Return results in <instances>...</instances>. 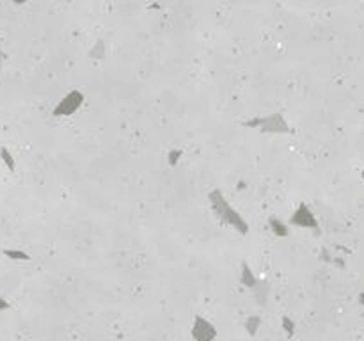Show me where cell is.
Listing matches in <instances>:
<instances>
[{"instance_id": "cell-1", "label": "cell", "mask_w": 364, "mask_h": 341, "mask_svg": "<svg viewBox=\"0 0 364 341\" xmlns=\"http://www.w3.org/2000/svg\"><path fill=\"white\" fill-rule=\"evenodd\" d=\"M208 199H210V205H212L213 213H215L217 219H219L222 224L233 227V229L238 231L240 234L249 233V222L242 217L240 213H238L233 206L229 205L228 199L224 197V194H222L220 188H215V190L210 192V194H208Z\"/></svg>"}, {"instance_id": "cell-2", "label": "cell", "mask_w": 364, "mask_h": 341, "mask_svg": "<svg viewBox=\"0 0 364 341\" xmlns=\"http://www.w3.org/2000/svg\"><path fill=\"white\" fill-rule=\"evenodd\" d=\"M245 128H256L261 133H274V135H286L292 132L288 121L281 112H272L267 115H258V117H250L243 121Z\"/></svg>"}, {"instance_id": "cell-3", "label": "cell", "mask_w": 364, "mask_h": 341, "mask_svg": "<svg viewBox=\"0 0 364 341\" xmlns=\"http://www.w3.org/2000/svg\"><path fill=\"white\" fill-rule=\"evenodd\" d=\"M84 100H85L84 93H80L78 89L69 91V93L64 94L62 98H61V102L54 107L52 114H54L55 117H68V115H73L82 105H84Z\"/></svg>"}, {"instance_id": "cell-4", "label": "cell", "mask_w": 364, "mask_h": 341, "mask_svg": "<svg viewBox=\"0 0 364 341\" xmlns=\"http://www.w3.org/2000/svg\"><path fill=\"white\" fill-rule=\"evenodd\" d=\"M290 226L318 231V226H320V224H318V219L314 217L313 210L305 205V203H301V205L297 206L295 212L292 213V217H290Z\"/></svg>"}, {"instance_id": "cell-5", "label": "cell", "mask_w": 364, "mask_h": 341, "mask_svg": "<svg viewBox=\"0 0 364 341\" xmlns=\"http://www.w3.org/2000/svg\"><path fill=\"white\" fill-rule=\"evenodd\" d=\"M190 334L195 341H212L217 338V329L210 320H206L204 316L197 315L194 318V324H192V333Z\"/></svg>"}, {"instance_id": "cell-6", "label": "cell", "mask_w": 364, "mask_h": 341, "mask_svg": "<svg viewBox=\"0 0 364 341\" xmlns=\"http://www.w3.org/2000/svg\"><path fill=\"white\" fill-rule=\"evenodd\" d=\"M270 290H272V286L268 281H258L250 291L254 293L256 302H258L259 306H265V304L268 302V297H270Z\"/></svg>"}, {"instance_id": "cell-7", "label": "cell", "mask_w": 364, "mask_h": 341, "mask_svg": "<svg viewBox=\"0 0 364 341\" xmlns=\"http://www.w3.org/2000/svg\"><path fill=\"white\" fill-rule=\"evenodd\" d=\"M256 283H258V279H256V276L252 274V270H250L249 263H247V261H242V265H240V284L245 286L247 290H252Z\"/></svg>"}, {"instance_id": "cell-8", "label": "cell", "mask_w": 364, "mask_h": 341, "mask_svg": "<svg viewBox=\"0 0 364 341\" xmlns=\"http://www.w3.org/2000/svg\"><path fill=\"white\" fill-rule=\"evenodd\" d=\"M268 227H270V231L275 234V236H279V238H286L290 234V227L286 222H283L279 217H275V215H272L270 219H268Z\"/></svg>"}, {"instance_id": "cell-9", "label": "cell", "mask_w": 364, "mask_h": 341, "mask_svg": "<svg viewBox=\"0 0 364 341\" xmlns=\"http://www.w3.org/2000/svg\"><path fill=\"white\" fill-rule=\"evenodd\" d=\"M243 327H245V331H247V334H249V336H256V334H258V331H259V327H261V316H258V315L247 316Z\"/></svg>"}, {"instance_id": "cell-10", "label": "cell", "mask_w": 364, "mask_h": 341, "mask_svg": "<svg viewBox=\"0 0 364 341\" xmlns=\"http://www.w3.org/2000/svg\"><path fill=\"white\" fill-rule=\"evenodd\" d=\"M105 56H107V45L102 41V39H98V41L93 45V48H91L89 57H93V59H103Z\"/></svg>"}, {"instance_id": "cell-11", "label": "cell", "mask_w": 364, "mask_h": 341, "mask_svg": "<svg viewBox=\"0 0 364 341\" xmlns=\"http://www.w3.org/2000/svg\"><path fill=\"white\" fill-rule=\"evenodd\" d=\"M281 327L284 329V333L288 334V336H293V333H295V320H292L288 315H284L281 318Z\"/></svg>"}, {"instance_id": "cell-12", "label": "cell", "mask_w": 364, "mask_h": 341, "mask_svg": "<svg viewBox=\"0 0 364 341\" xmlns=\"http://www.w3.org/2000/svg\"><path fill=\"white\" fill-rule=\"evenodd\" d=\"M182 157H183L182 149H171L169 153H167V164L171 167H176L180 164V160H182Z\"/></svg>"}, {"instance_id": "cell-13", "label": "cell", "mask_w": 364, "mask_h": 341, "mask_svg": "<svg viewBox=\"0 0 364 341\" xmlns=\"http://www.w3.org/2000/svg\"><path fill=\"white\" fill-rule=\"evenodd\" d=\"M0 155H2V160H4V162H5V166H7L11 170H14V167H16V166H14V158H13V155L9 153V151H7V149H5V148H2Z\"/></svg>"}, {"instance_id": "cell-14", "label": "cell", "mask_w": 364, "mask_h": 341, "mask_svg": "<svg viewBox=\"0 0 364 341\" xmlns=\"http://www.w3.org/2000/svg\"><path fill=\"white\" fill-rule=\"evenodd\" d=\"M5 254L9 256V258H13V260H30V256L27 254V252H23V251H5Z\"/></svg>"}, {"instance_id": "cell-15", "label": "cell", "mask_w": 364, "mask_h": 341, "mask_svg": "<svg viewBox=\"0 0 364 341\" xmlns=\"http://www.w3.org/2000/svg\"><path fill=\"white\" fill-rule=\"evenodd\" d=\"M9 307H11V306H9V304L5 302L4 298H0V311H2V309H9Z\"/></svg>"}, {"instance_id": "cell-16", "label": "cell", "mask_w": 364, "mask_h": 341, "mask_svg": "<svg viewBox=\"0 0 364 341\" xmlns=\"http://www.w3.org/2000/svg\"><path fill=\"white\" fill-rule=\"evenodd\" d=\"M11 2H13V4H16V5H21V4H27V2H30V0H11Z\"/></svg>"}, {"instance_id": "cell-17", "label": "cell", "mask_w": 364, "mask_h": 341, "mask_svg": "<svg viewBox=\"0 0 364 341\" xmlns=\"http://www.w3.org/2000/svg\"><path fill=\"white\" fill-rule=\"evenodd\" d=\"M359 304H361V306H364V293L359 295Z\"/></svg>"}, {"instance_id": "cell-18", "label": "cell", "mask_w": 364, "mask_h": 341, "mask_svg": "<svg viewBox=\"0 0 364 341\" xmlns=\"http://www.w3.org/2000/svg\"><path fill=\"white\" fill-rule=\"evenodd\" d=\"M363 181H364V170H363Z\"/></svg>"}]
</instances>
